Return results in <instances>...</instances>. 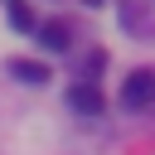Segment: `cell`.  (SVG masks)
Listing matches in <instances>:
<instances>
[{
    "mask_svg": "<svg viewBox=\"0 0 155 155\" xmlns=\"http://www.w3.org/2000/svg\"><path fill=\"white\" fill-rule=\"evenodd\" d=\"M34 34H39V44H44L48 53H63V48L73 44V29H68L63 19H48V24H39Z\"/></svg>",
    "mask_w": 155,
    "mask_h": 155,
    "instance_id": "3",
    "label": "cell"
},
{
    "mask_svg": "<svg viewBox=\"0 0 155 155\" xmlns=\"http://www.w3.org/2000/svg\"><path fill=\"white\" fill-rule=\"evenodd\" d=\"M87 5H107V0H87Z\"/></svg>",
    "mask_w": 155,
    "mask_h": 155,
    "instance_id": "6",
    "label": "cell"
},
{
    "mask_svg": "<svg viewBox=\"0 0 155 155\" xmlns=\"http://www.w3.org/2000/svg\"><path fill=\"white\" fill-rule=\"evenodd\" d=\"M68 102H73L78 116H102V107H107V97H102L97 82H78V87L68 92Z\"/></svg>",
    "mask_w": 155,
    "mask_h": 155,
    "instance_id": "2",
    "label": "cell"
},
{
    "mask_svg": "<svg viewBox=\"0 0 155 155\" xmlns=\"http://www.w3.org/2000/svg\"><path fill=\"white\" fill-rule=\"evenodd\" d=\"M10 73H15L19 82H39V87L48 82V68H44V63H34V58H10Z\"/></svg>",
    "mask_w": 155,
    "mask_h": 155,
    "instance_id": "4",
    "label": "cell"
},
{
    "mask_svg": "<svg viewBox=\"0 0 155 155\" xmlns=\"http://www.w3.org/2000/svg\"><path fill=\"white\" fill-rule=\"evenodd\" d=\"M10 24H15V29H34V15H29L24 0H10Z\"/></svg>",
    "mask_w": 155,
    "mask_h": 155,
    "instance_id": "5",
    "label": "cell"
},
{
    "mask_svg": "<svg viewBox=\"0 0 155 155\" xmlns=\"http://www.w3.org/2000/svg\"><path fill=\"white\" fill-rule=\"evenodd\" d=\"M121 102H126V107H150V102H155V73H150V68H136V73L121 82Z\"/></svg>",
    "mask_w": 155,
    "mask_h": 155,
    "instance_id": "1",
    "label": "cell"
}]
</instances>
